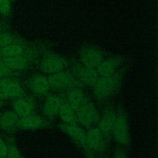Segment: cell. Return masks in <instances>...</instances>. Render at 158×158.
Instances as JSON below:
<instances>
[{
    "mask_svg": "<svg viewBox=\"0 0 158 158\" xmlns=\"http://www.w3.org/2000/svg\"><path fill=\"white\" fill-rule=\"evenodd\" d=\"M63 102V100L59 96L51 95L48 97L44 105V113L48 117L55 116L59 113Z\"/></svg>",
    "mask_w": 158,
    "mask_h": 158,
    "instance_id": "cell-14",
    "label": "cell"
},
{
    "mask_svg": "<svg viewBox=\"0 0 158 158\" xmlns=\"http://www.w3.org/2000/svg\"><path fill=\"white\" fill-rule=\"evenodd\" d=\"M0 158H6V156H3L0 154Z\"/></svg>",
    "mask_w": 158,
    "mask_h": 158,
    "instance_id": "cell-27",
    "label": "cell"
},
{
    "mask_svg": "<svg viewBox=\"0 0 158 158\" xmlns=\"http://www.w3.org/2000/svg\"><path fill=\"white\" fill-rule=\"evenodd\" d=\"M12 105L15 113L20 117L31 115L33 109L32 102L27 99H17Z\"/></svg>",
    "mask_w": 158,
    "mask_h": 158,
    "instance_id": "cell-17",
    "label": "cell"
},
{
    "mask_svg": "<svg viewBox=\"0 0 158 158\" xmlns=\"http://www.w3.org/2000/svg\"><path fill=\"white\" fill-rule=\"evenodd\" d=\"M99 128H93L86 133L87 147L94 151H102L105 147V141Z\"/></svg>",
    "mask_w": 158,
    "mask_h": 158,
    "instance_id": "cell-8",
    "label": "cell"
},
{
    "mask_svg": "<svg viewBox=\"0 0 158 158\" xmlns=\"http://www.w3.org/2000/svg\"><path fill=\"white\" fill-rule=\"evenodd\" d=\"M75 74L78 81L81 84H83L89 86H93L99 77L96 69L85 66L77 67Z\"/></svg>",
    "mask_w": 158,
    "mask_h": 158,
    "instance_id": "cell-10",
    "label": "cell"
},
{
    "mask_svg": "<svg viewBox=\"0 0 158 158\" xmlns=\"http://www.w3.org/2000/svg\"><path fill=\"white\" fill-rule=\"evenodd\" d=\"M66 59L54 52H47L44 55L40 64L41 71L50 74L64 71L67 66Z\"/></svg>",
    "mask_w": 158,
    "mask_h": 158,
    "instance_id": "cell-2",
    "label": "cell"
},
{
    "mask_svg": "<svg viewBox=\"0 0 158 158\" xmlns=\"http://www.w3.org/2000/svg\"><path fill=\"white\" fill-rule=\"evenodd\" d=\"M114 158H127V157L123 152L118 151L114 156Z\"/></svg>",
    "mask_w": 158,
    "mask_h": 158,
    "instance_id": "cell-26",
    "label": "cell"
},
{
    "mask_svg": "<svg viewBox=\"0 0 158 158\" xmlns=\"http://www.w3.org/2000/svg\"><path fill=\"white\" fill-rule=\"evenodd\" d=\"M1 103H2V102H1V99H0V106L1 105Z\"/></svg>",
    "mask_w": 158,
    "mask_h": 158,
    "instance_id": "cell-28",
    "label": "cell"
},
{
    "mask_svg": "<svg viewBox=\"0 0 158 158\" xmlns=\"http://www.w3.org/2000/svg\"><path fill=\"white\" fill-rule=\"evenodd\" d=\"M117 114L114 109L111 107H108L104 111L102 117L99 120V129L103 134H108L112 131Z\"/></svg>",
    "mask_w": 158,
    "mask_h": 158,
    "instance_id": "cell-11",
    "label": "cell"
},
{
    "mask_svg": "<svg viewBox=\"0 0 158 158\" xmlns=\"http://www.w3.org/2000/svg\"><path fill=\"white\" fill-rule=\"evenodd\" d=\"M80 123L85 127H90L99 120V115L92 103L85 102L77 111Z\"/></svg>",
    "mask_w": 158,
    "mask_h": 158,
    "instance_id": "cell-6",
    "label": "cell"
},
{
    "mask_svg": "<svg viewBox=\"0 0 158 158\" xmlns=\"http://www.w3.org/2000/svg\"><path fill=\"white\" fill-rule=\"evenodd\" d=\"M23 90L20 84L14 79H0V99L19 98L23 95Z\"/></svg>",
    "mask_w": 158,
    "mask_h": 158,
    "instance_id": "cell-7",
    "label": "cell"
},
{
    "mask_svg": "<svg viewBox=\"0 0 158 158\" xmlns=\"http://www.w3.org/2000/svg\"><path fill=\"white\" fill-rule=\"evenodd\" d=\"M14 40L12 37L6 34H0V47H4L13 43Z\"/></svg>",
    "mask_w": 158,
    "mask_h": 158,
    "instance_id": "cell-22",
    "label": "cell"
},
{
    "mask_svg": "<svg viewBox=\"0 0 158 158\" xmlns=\"http://www.w3.org/2000/svg\"><path fill=\"white\" fill-rule=\"evenodd\" d=\"M44 124L45 121L43 118L31 114L19 118L17 127L26 129H33L40 128L44 126Z\"/></svg>",
    "mask_w": 158,
    "mask_h": 158,
    "instance_id": "cell-13",
    "label": "cell"
},
{
    "mask_svg": "<svg viewBox=\"0 0 158 158\" xmlns=\"http://www.w3.org/2000/svg\"><path fill=\"white\" fill-rule=\"evenodd\" d=\"M60 129L80 146L83 147H87L86 133L80 127L75 124H64L60 126Z\"/></svg>",
    "mask_w": 158,
    "mask_h": 158,
    "instance_id": "cell-9",
    "label": "cell"
},
{
    "mask_svg": "<svg viewBox=\"0 0 158 158\" xmlns=\"http://www.w3.org/2000/svg\"><path fill=\"white\" fill-rule=\"evenodd\" d=\"M10 2L9 0H0V13L6 14L10 11Z\"/></svg>",
    "mask_w": 158,
    "mask_h": 158,
    "instance_id": "cell-23",
    "label": "cell"
},
{
    "mask_svg": "<svg viewBox=\"0 0 158 158\" xmlns=\"http://www.w3.org/2000/svg\"><path fill=\"white\" fill-rule=\"evenodd\" d=\"M25 49L19 44L12 43L6 46L3 47L1 52L6 57L15 56H23Z\"/></svg>",
    "mask_w": 158,
    "mask_h": 158,
    "instance_id": "cell-21",
    "label": "cell"
},
{
    "mask_svg": "<svg viewBox=\"0 0 158 158\" xmlns=\"http://www.w3.org/2000/svg\"><path fill=\"white\" fill-rule=\"evenodd\" d=\"M112 131L115 139L118 143L127 145L130 143L129 126L127 117L123 112H120L117 114L116 120Z\"/></svg>",
    "mask_w": 158,
    "mask_h": 158,
    "instance_id": "cell-5",
    "label": "cell"
},
{
    "mask_svg": "<svg viewBox=\"0 0 158 158\" xmlns=\"http://www.w3.org/2000/svg\"><path fill=\"white\" fill-rule=\"evenodd\" d=\"M10 70L3 62H0V79L3 76L8 74Z\"/></svg>",
    "mask_w": 158,
    "mask_h": 158,
    "instance_id": "cell-24",
    "label": "cell"
},
{
    "mask_svg": "<svg viewBox=\"0 0 158 158\" xmlns=\"http://www.w3.org/2000/svg\"><path fill=\"white\" fill-rule=\"evenodd\" d=\"M32 90L38 95L48 94L50 89L48 79L43 75H37L33 77L30 82Z\"/></svg>",
    "mask_w": 158,
    "mask_h": 158,
    "instance_id": "cell-16",
    "label": "cell"
},
{
    "mask_svg": "<svg viewBox=\"0 0 158 158\" xmlns=\"http://www.w3.org/2000/svg\"><path fill=\"white\" fill-rule=\"evenodd\" d=\"M48 79L49 87L53 90L73 87L81 84L78 81L74 79L71 74L64 71L51 74Z\"/></svg>",
    "mask_w": 158,
    "mask_h": 158,
    "instance_id": "cell-3",
    "label": "cell"
},
{
    "mask_svg": "<svg viewBox=\"0 0 158 158\" xmlns=\"http://www.w3.org/2000/svg\"><path fill=\"white\" fill-rule=\"evenodd\" d=\"M7 151V146L6 145L4 142L0 139V154L6 157Z\"/></svg>",
    "mask_w": 158,
    "mask_h": 158,
    "instance_id": "cell-25",
    "label": "cell"
},
{
    "mask_svg": "<svg viewBox=\"0 0 158 158\" xmlns=\"http://www.w3.org/2000/svg\"><path fill=\"white\" fill-rule=\"evenodd\" d=\"M19 116L14 111H5L0 114V127L6 130H10L17 126Z\"/></svg>",
    "mask_w": 158,
    "mask_h": 158,
    "instance_id": "cell-18",
    "label": "cell"
},
{
    "mask_svg": "<svg viewBox=\"0 0 158 158\" xmlns=\"http://www.w3.org/2000/svg\"><path fill=\"white\" fill-rule=\"evenodd\" d=\"M79 58L83 66L96 69L103 60V53L93 46H84L79 51Z\"/></svg>",
    "mask_w": 158,
    "mask_h": 158,
    "instance_id": "cell-4",
    "label": "cell"
},
{
    "mask_svg": "<svg viewBox=\"0 0 158 158\" xmlns=\"http://www.w3.org/2000/svg\"><path fill=\"white\" fill-rule=\"evenodd\" d=\"M3 63L9 69L14 70H23L28 64V59L24 56L6 57Z\"/></svg>",
    "mask_w": 158,
    "mask_h": 158,
    "instance_id": "cell-19",
    "label": "cell"
},
{
    "mask_svg": "<svg viewBox=\"0 0 158 158\" xmlns=\"http://www.w3.org/2000/svg\"><path fill=\"white\" fill-rule=\"evenodd\" d=\"M85 102L84 93L80 88L73 87L70 90L67 97V103L74 111H77Z\"/></svg>",
    "mask_w": 158,
    "mask_h": 158,
    "instance_id": "cell-15",
    "label": "cell"
},
{
    "mask_svg": "<svg viewBox=\"0 0 158 158\" xmlns=\"http://www.w3.org/2000/svg\"><path fill=\"white\" fill-rule=\"evenodd\" d=\"M59 113L65 124H74L75 121V111L70 107L67 102H63Z\"/></svg>",
    "mask_w": 158,
    "mask_h": 158,
    "instance_id": "cell-20",
    "label": "cell"
},
{
    "mask_svg": "<svg viewBox=\"0 0 158 158\" xmlns=\"http://www.w3.org/2000/svg\"><path fill=\"white\" fill-rule=\"evenodd\" d=\"M120 76L119 73H114L107 76H99L93 86L95 97L99 100L109 97L117 87L120 81Z\"/></svg>",
    "mask_w": 158,
    "mask_h": 158,
    "instance_id": "cell-1",
    "label": "cell"
},
{
    "mask_svg": "<svg viewBox=\"0 0 158 158\" xmlns=\"http://www.w3.org/2000/svg\"><path fill=\"white\" fill-rule=\"evenodd\" d=\"M120 62L121 58L119 57L102 60L96 68L99 76H107L114 74Z\"/></svg>",
    "mask_w": 158,
    "mask_h": 158,
    "instance_id": "cell-12",
    "label": "cell"
}]
</instances>
